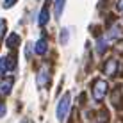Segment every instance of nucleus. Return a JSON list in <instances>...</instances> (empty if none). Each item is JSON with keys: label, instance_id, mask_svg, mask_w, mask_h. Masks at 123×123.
Returning <instances> with one entry per match:
<instances>
[{"label": "nucleus", "instance_id": "1", "mask_svg": "<svg viewBox=\"0 0 123 123\" xmlns=\"http://www.w3.org/2000/svg\"><path fill=\"white\" fill-rule=\"evenodd\" d=\"M70 107H71V95L70 93H64L62 98L59 100V105H57V120L59 121L66 120V116L70 114Z\"/></svg>", "mask_w": 123, "mask_h": 123}, {"label": "nucleus", "instance_id": "2", "mask_svg": "<svg viewBox=\"0 0 123 123\" xmlns=\"http://www.w3.org/2000/svg\"><path fill=\"white\" fill-rule=\"evenodd\" d=\"M14 68H16V61H14L11 55L0 57V77H6V75L12 73V71H14Z\"/></svg>", "mask_w": 123, "mask_h": 123}, {"label": "nucleus", "instance_id": "3", "mask_svg": "<svg viewBox=\"0 0 123 123\" xmlns=\"http://www.w3.org/2000/svg\"><path fill=\"white\" fill-rule=\"evenodd\" d=\"M107 82H105L104 79H96L95 84H93V98L95 100H104V96L107 95Z\"/></svg>", "mask_w": 123, "mask_h": 123}, {"label": "nucleus", "instance_id": "4", "mask_svg": "<svg viewBox=\"0 0 123 123\" xmlns=\"http://www.w3.org/2000/svg\"><path fill=\"white\" fill-rule=\"evenodd\" d=\"M50 84V66L48 64H43L39 68V71H37V86H43L46 87Z\"/></svg>", "mask_w": 123, "mask_h": 123}, {"label": "nucleus", "instance_id": "5", "mask_svg": "<svg viewBox=\"0 0 123 123\" xmlns=\"http://www.w3.org/2000/svg\"><path fill=\"white\" fill-rule=\"evenodd\" d=\"M46 52H48V41H46V37L43 36L34 45V54H36V55H45Z\"/></svg>", "mask_w": 123, "mask_h": 123}, {"label": "nucleus", "instance_id": "6", "mask_svg": "<svg viewBox=\"0 0 123 123\" xmlns=\"http://www.w3.org/2000/svg\"><path fill=\"white\" fill-rule=\"evenodd\" d=\"M104 73L109 75V77H114V75L118 73V61L116 59H109L104 64Z\"/></svg>", "mask_w": 123, "mask_h": 123}, {"label": "nucleus", "instance_id": "7", "mask_svg": "<svg viewBox=\"0 0 123 123\" xmlns=\"http://www.w3.org/2000/svg\"><path fill=\"white\" fill-rule=\"evenodd\" d=\"M12 86H14V79L9 77V79H4L2 82H0V93L2 95H9L12 91Z\"/></svg>", "mask_w": 123, "mask_h": 123}, {"label": "nucleus", "instance_id": "8", "mask_svg": "<svg viewBox=\"0 0 123 123\" xmlns=\"http://www.w3.org/2000/svg\"><path fill=\"white\" fill-rule=\"evenodd\" d=\"M50 20V12H48V6H45L43 9L39 11V16H37V23H39V27H45L46 23H48Z\"/></svg>", "mask_w": 123, "mask_h": 123}, {"label": "nucleus", "instance_id": "9", "mask_svg": "<svg viewBox=\"0 0 123 123\" xmlns=\"http://www.w3.org/2000/svg\"><path fill=\"white\" fill-rule=\"evenodd\" d=\"M6 45L9 46L11 50H16V46L20 45V36H18V34H14V32H12V34H9V36H7Z\"/></svg>", "mask_w": 123, "mask_h": 123}, {"label": "nucleus", "instance_id": "10", "mask_svg": "<svg viewBox=\"0 0 123 123\" xmlns=\"http://www.w3.org/2000/svg\"><path fill=\"white\" fill-rule=\"evenodd\" d=\"M107 37H98L96 39V52H98V55H104L105 50H107Z\"/></svg>", "mask_w": 123, "mask_h": 123}, {"label": "nucleus", "instance_id": "11", "mask_svg": "<svg viewBox=\"0 0 123 123\" xmlns=\"http://www.w3.org/2000/svg\"><path fill=\"white\" fill-rule=\"evenodd\" d=\"M64 4H66V0H55V4H54V9H55V18H57V20L62 16V11H64Z\"/></svg>", "mask_w": 123, "mask_h": 123}, {"label": "nucleus", "instance_id": "12", "mask_svg": "<svg viewBox=\"0 0 123 123\" xmlns=\"http://www.w3.org/2000/svg\"><path fill=\"white\" fill-rule=\"evenodd\" d=\"M118 36H120V27H118V25H116V27H112L111 31L107 32V39L109 41H116Z\"/></svg>", "mask_w": 123, "mask_h": 123}, {"label": "nucleus", "instance_id": "13", "mask_svg": "<svg viewBox=\"0 0 123 123\" xmlns=\"http://www.w3.org/2000/svg\"><path fill=\"white\" fill-rule=\"evenodd\" d=\"M68 34H70V31H68V29H62V32H61V43L62 45L68 43Z\"/></svg>", "mask_w": 123, "mask_h": 123}, {"label": "nucleus", "instance_id": "14", "mask_svg": "<svg viewBox=\"0 0 123 123\" xmlns=\"http://www.w3.org/2000/svg\"><path fill=\"white\" fill-rule=\"evenodd\" d=\"M16 2H18V0H6V2H4V7H6V9H9V7H12Z\"/></svg>", "mask_w": 123, "mask_h": 123}, {"label": "nucleus", "instance_id": "15", "mask_svg": "<svg viewBox=\"0 0 123 123\" xmlns=\"http://www.w3.org/2000/svg\"><path fill=\"white\" fill-rule=\"evenodd\" d=\"M4 32H6V22H4V20H0V39H2Z\"/></svg>", "mask_w": 123, "mask_h": 123}, {"label": "nucleus", "instance_id": "16", "mask_svg": "<svg viewBox=\"0 0 123 123\" xmlns=\"http://www.w3.org/2000/svg\"><path fill=\"white\" fill-rule=\"evenodd\" d=\"M4 116H6V104L0 100V118H4Z\"/></svg>", "mask_w": 123, "mask_h": 123}, {"label": "nucleus", "instance_id": "17", "mask_svg": "<svg viewBox=\"0 0 123 123\" xmlns=\"http://www.w3.org/2000/svg\"><path fill=\"white\" fill-rule=\"evenodd\" d=\"M118 11L123 12V0H120V2H118Z\"/></svg>", "mask_w": 123, "mask_h": 123}, {"label": "nucleus", "instance_id": "18", "mask_svg": "<svg viewBox=\"0 0 123 123\" xmlns=\"http://www.w3.org/2000/svg\"><path fill=\"white\" fill-rule=\"evenodd\" d=\"M22 123H31V120H23Z\"/></svg>", "mask_w": 123, "mask_h": 123}]
</instances>
